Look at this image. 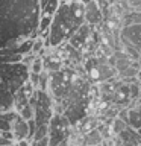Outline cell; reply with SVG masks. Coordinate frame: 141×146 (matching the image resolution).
<instances>
[{
	"label": "cell",
	"instance_id": "obj_5",
	"mask_svg": "<svg viewBox=\"0 0 141 146\" xmlns=\"http://www.w3.org/2000/svg\"><path fill=\"white\" fill-rule=\"evenodd\" d=\"M85 73L88 76L90 82H109L114 76L117 75V70L109 64L108 58L102 56H93L88 58L85 62Z\"/></svg>",
	"mask_w": 141,
	"mask_h": 146
},
{
	"label": "cell",
	"instance_id": "obj_22",
	"mask_svg": "<svg viewBox=\"0 0 141 146\" xmlns=\"http://www.w3.org/2000/svg\"><path fill=\"white\" fill-rule=\"evenodd\" d=\"M30 146H49V137H44L41 140H32Z\"/></svg>",
	"mask_w": 141,
	"mask_h": 146
},
{
	"label": "cell",
	"instance_id": "obj_25",
	"mask_svg": "<svg viewBox=\"0 0 141 146\" xmlns=\"http://www.w3.org/2000/svg\"><path fill=\"white\" fill-rule=\"evenodd\" d=\"M135 108H136V110H138V111L141 113V102H140V104H136V105H135Z\"/></svg>",
	"mask_w": 141,
	"mask_h": 146
},
{
	"label": "cell",
	"instance_id": "obj_23",
	"mask_svg": "<svg viewBox=\"0 0 141 146\" xmlns=\"http://www.w3.org/2000/svg\"><path fill=\"white\" fill-rule=\"evenodd\" d=\"M12 143H14V141L5 139L3 135H0V146H9V145H12Z\"/></svg>",
	"mask_w": 141,
	"mask_h": 146
},
{
	"label": "cell",
	"instance_id": "obj_21",
	"mask_svg": "<svg viewBox=\"0 0 141 146\" xmlns=\"http://www.w3.org/2000/svg\"><path fill=\"white\" fill-rule=\"evenodd\" d=\"M44 137H49V125H40L36 126V131L34 134V139L32 140H41Z\"/></svg>",
	"mask_w": 141,
	"mask_h": 146
},
{
	"label": "cell",
	"instance_id": "obj_9",
	"mask_svg": "<svg viewBox=\"0 0 141 146\" xmlns=\"http://www.w3.org/2000/svg\"><path fill=\"white\" fill-rule=\"evenodd\" d=\"M103 21V9L100 8L97 0H91L90 3L85 5V23L91 27L102 25Z\"/></svg>",
	"mask_w": 141,
	"mask_h": 146
},
{
	"label": "cell",
	"instance_id": "obj_15",
	"mask_svg": "<svg viewBox=\"0 0 141 146\" xmlns=\"http://www.w3.org/2000/svg\"><path fill=\"white\" fill-rule=\"evenodd\" d=\"M127 126L132 129H141V113L135 107L127 108Z\"/></svg>",
	"mask_w": 141,
	"mask_h": 146
},
{
	"label": "cell",
	"instance_id": "obj_3",
	"mask_svg": "<svg viewBox=\"0 0 141 146\" xmlns=\"http://www.w3.org/2000/svg\"><path fill=\"white\" fill-rule=\"evenodd\" d=\"M29 66L24 62H0V82H3L14 94L29 81Z\"/></svg>",
	"mask_w": 141,
	"mask_h": 146
},
{
	"label": "cell",
	"instance_id": "obj_19",
	"mask_svg": "<svg viewBox=\"0 0 141 146\" xmlns=\"http://www.w3.org/2000/svg\"><path fill=\"white\" fill-rule=\"evenodd\" d=\"M29 70L32 73H36V75L43 73L44 72V59L40 58V56H35V59L32 61V64L29 66Z\"/></svg>",
	"mask_w": 141,
	"mask_h": 146
},
{
	"label": "cell",
	"instance_id": "obj_24",
	"mask_svg": "<svg viewBox=\"0 0 141 146\" xmlns=\"http://www.w3.org/2000/svg\"><path fill=\"white\" fill-rule=\"evenodd\" d=\"M49 3V0H40V8H41V11L45 8V5Z\"/></svg>",
	"mask_w": 141,
	"mask_h": 146
},
{
	"label": "cell",
	"instance_id": "obj_2",
	"mask_svg": "<svg viewBox=\"0 0 141 146\" xmlns=\"http://www.w3.org/2000/svg\"><path fill=\"white\" fill-rule=\"evenodd\" d=\"M84 23L85 5L79 0H61L58 11L53 14L45 47H58L64 43H68Z\"/></svg>",
	"mask_w": 141,
	"mask_h": 146
},
{
	"label": "cell",
	"instance_id": "obj_4",
	"mask_svg": "<svg viewBox=\"0 0 141 146\" xmlns=\"http://www.w3.org/2000/svg\"><path fill=\"white\" fill-rule=\"evenodd\" d=\"M30 105L34 107L35 117L34 120L36 126L40 125H49L55 114V99L49 91L35 90L30 98Z\"/></svg>",
	"mask_w": 141,
	"mask_h": 146
},
{
	"label": "cell",
	"instance_id": "obj_8",
	"mask_svg": "<svg viewBox=\"0 0 141 146\" xmlns=\"http://www.w3.org/2000/svg\"><path fill=\"white\" fill-rule=\"evenodd\" d=\"M93 27H91L90 25H86V23H84L79 29L76 31V34L70 38V41H68V44L73 46L76 50H82L86 47V44L91 41V36H93Z\"/></svg>",
	"mask_w": 141,
	"mask_h": 146
},
{
	"label": "cell",
	"instance_id": "obj_12",
	"mask_svg": "<svg viewBox=\"0 0 141 146\" xmlns=\"http://www.w3.org/2000/svg\"><path fill=\"white\" fill-rule=\"evenodd\" d=\"M14 110V93L3 82H0V114L9 113Z\"/></svg>",
	"mask_w": 141,
	"mask_h": 146
},
{
	"label": "cell",
	"instance_id": "obj_1",
	"mask_svg": "<svg viewBox=\"0 0 141 146\" xmlns=\"http://www.w3.org/2000/svg\"><path fill=\"white\" fill-rule=\"evenodd\" d=\"M40 0H0V49L38 38Z\"/></svg>",
	"mask_w": 141,
	"mask_h": 146
},
{
	"label": "cell",
	"instance_id": "obj_28",
	"mask_svg": "<svg viewBox=\"0 0 141 146\" xmlns=\"http://www.w3.org/2000/svg\"><path fill=\"white\" fill-rule=\"evenodd\" d=\"M0 135H2V131H0Z\"/></svg>",
	"mask_w": 141,
	"mask_h": 146
},
{
	"label": "cell",
	"instance_id": "obj_6",
	"mask_svg": "<svg viewBox=\"0 0 141 146\" xmlns=\"http://www.w3.org/2000/svg\"><path fill=\"white\" fill-rule=\"evenodd\" d=\"M71 123L64 114L55 113L49 123V146H61L70 137Z\"/></svg>",
	"mask_w": 141,
	"mask_h": 146
},
{
	"label": "cell",
	"instance_id": "obj_18",
	"mask_svg": "<svg viewBox=\"0 0 141 146\" xmlns=\"http://www.w3.org/2000/svg\"><path fill=\"white\" fill-rule=\"evenodd\" d=\"M59 5H61V0H49V3L45 5V8L41 11V15H52L58 11Z\"/></svg>",
	"mask_w": 141,
	"mask_h": 146
},
{
	"label": "cell",
	"instance_id": "obj_26",
	"mask_svg": "<svg viewBox=\"0 0 141 146\" xmlns=\"http://www.w3.org/2000/svg\"><path fill=\"white\" fill-rule=\"evenodd\" d=\"M140 99H141V82H140Z\"/></svg>",
	"mask_w": 141,
	"mask_h": 146
},
{
	"label": "cell",
	"instance_id": "obj_10",
	"mask_svg": "<svg viewBox=\"0 0 141 146\" xmlns=\"http://www.w3.org/2000/svg\"><path fill=\"white\" fill-rule=\"evenodd\" d=\"M34 91H35V88L30 85V82L27 81L26 84L14 94V110H15L17 113L20 111L23 107H26L27 104H30V98H32V94H34Z\"/></svg>",
	"mask_w": 141,
	"mask_h": 146
},
{
	"label": "cell",
	"instance_id": "obj_20",
	"mask_svg": "<svg viewBox=\"0 0 141 146\" xmlns=\"http://www.w3.org/2000/svg\"><path fill=\"white\" fill-rule=\"evenodd\" d=\"M18 114L24 119V120H32V119L35 117V111H34V107H32L30 104H27L26 107H23L20 111H18Z\"/></svg>",
	"mask_w": 141,
	"mask_h": 146
},
{
	"label": "cell",
	"instance_id": "obj_27",
	"mask_svg": "<svg viewBox=\"0 0 141 146\" xmlns=\"http://www.w3.org/2000/svg\"><path fill=\"white\" fill-rule=\"evenodd\" d=\"M9 146H15V143H12V145H9Z\"/></svg>",
	"mask_w": 141,
	"mask_h": 146
},
{
	"label": "cell",
	"instance_id": "obj_14",
	"mask_svg": "<svg viewBox=\"0 0 141 146\" xmlns=\"http://www.w3.org/2000/svg\"><path fill=\"white\" fill-rule=\"evenodd\" d=\"M99 125H100V122H99L97 117H94V116H86V117H84L79 123H77V129L80 131V134H85V132H88V131H91V129L99 128Z\"/></svg>",
	"mask_w": 141,
	"mask_h": 146
},
{
	"label": "cell",
	"instance_id": "obj_11",
	"mask_svg": "<svg viewBox=\"0 0 141 146\" xmlns=\"http://www.w3.org/2000/svg\"><path fill=\"white\" fill-rule=\"evenodd\" d=\"M12 134H14V141H21V140H29V123L24 120L20 114L15 117L12 122Z\"/></svg>",
	"mask_w": 141,
	"mask_h": 146
},
{
	"label": "cell",
	"instance_id": "obj_17",
	"mask_svg": "<svg viewBox=\"0 0 141 146\" xmlns=\"http://www.w3.org/2000/svg\"><path fill=\"white\" fill-rule=\"evenodd\" d=\"M127 128V123L125 122V120H121L120 117H115V119H112V122H111V132L114 135H118V134H121L123 131H125Z\"/></svg>",
	"mask_w": 141,
	"mask_h": 146
},
{
	"label": "cell",
	"instance_id": "obj_7",
	"mask_svg": "<svg viewBox=\"0 0 141 146\" xmlns=\"http://www.w3.org/2000/svg\"><path fill=\"white\" fill-rule=\"evenodd\" d=\"M120 49H132L141 55V21L127 23L118 32Z\"/></svg>",
	"mask_w": 141,
	"mask_h": 146
},
{
	"label": "cell",
	"instance_id": "obj_13",
	"mask_svg": "<svg viewBox=\"0 0 141 146\" xmlns=\"http://www.w3.org/2000/svg\"><path fill=\"white\" fill-rule=\"evenodd\" d=\"M103 141H105V137L99 128L82 134V139H80V143L84 146H100Z\"/></svg>",
	"mask_w": 141,
	"mask_h": 146
},
{
	"label": "cell",
	"instance_id": "obj_16",
	"mask_svg": "<svg viewBox=\"0 0 141 146\" xmlns=\"http://www.w3.org/2000/svg\"><path fill=\"white\" fill-rule=\"evenodd\" d=\"M18 116V113L15 110L9 113H5V114H0V131L2 132H6V131H11L12 129V122L15 120V117Z\"/></svg>",
	"mask_w": 141,
	"mask_h": 146
}]
</instances>
